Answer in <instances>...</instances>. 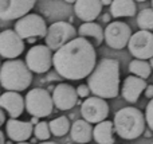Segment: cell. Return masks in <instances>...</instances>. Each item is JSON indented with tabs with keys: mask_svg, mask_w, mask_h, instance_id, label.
I'll return each mask as SVG.
<instances>
[{
	"mask_svg": "<svg viewBox=\"0 0 153 144\" xmlns=\"http://www.w3.org/2000/svg\"><path fill=\"white\" fill-rule=\"evenodd\" d=\"M97 63V53L89 40L74 38L53 54V66L61 77L70 81L86 78Z\"/></svg>",
	"mask_w": 153,
	"mask_h": 144,
	"instance_id": "obj_1",
	"label": "cell"
},
{
	"mask_svg": "<svg viewBox=\"0 0 153 144\" xmlns=\"http://www.w3.org/2000/svg\"><path fill=\"white\" fill-rule=\"evenodd\" d=\"M32 73L22 59H8L0 65V85L7 92H23L31 85Z\"/></svg>",
	"mask_w": 153,
	"mask_h": 144,
	"instance_id": "obj_4",
	"label": "cell"
},
{
	"mask_svg": "<svg viewBox=\"0 0 153 144\" xmlns=\"http://www.w3.org/2000/svg\"><path fill=\"white\" fill-rule=\"evenodd\" d=\"M74 38H76V28L71 23H67L63 20L55 22L50 27H47V31L45 35L46 46L51 51H56Z\"/></svg>",
	"mask_w": 153,
	"mask_h": 144,
	"instance_id": "obj_6",
	"label": "cell"
},
{
	"mask_svg": "<svg viewBox=\"0 0 153 144\" xmlns=\"http://www.w3.org/2000/svg\"><path fill=\"white\" fill-rule=\"evenodd\" d=\"M81 115L89 124H98L108 117L109 104L100 97H87L81 105Z\"/></svg>",
	"mask_w": 153,
	"mask_h": 144,
	"instance_id": "obj_11",
	"label": "cell"
},
{
	"mask_svg": "<svg viewBox=\"0 0 153 144\" xmlns=\"http://www.w3.org/2000/svg\"><path fill=\"white\" fill-rule=\"evenodd\" d=\"M51 100H53L54 107H56V109L70 110L78 102V96H76L74 86L69 85V84H58L54 88Z\"/></svg>",
	"mask_w": 153,
	"mask_h": 144,
	"instance_id": "obj_14",
	"label": "cell"
},
{
	"mask_svg": "<svg viewBox=\"0 0 153 144\" xmlns=\"http://www.w3.org/2000/svg\"><path fill=\"white\" fill-rule=\"evenodd\" d=\"M30 123H31L32 125H36V124L39 123V119L38 117H31V121H30Z\"/></svg>",
	"mask_w": 153,
	"mask_h": 144,
	"instance_id": "obj_31",
	"label": "cell"
},
{
	"mask_svg": "<svg viewBox=\"0 0 153 144\" xmlns=\"http://www.w3.org/2000/svg\"><path fill=\"white\" fill-rule=\"evenodd\" d=\"M7 121V116H5V112L3 109H0V128L3 127V124H5Z\"/></svg>",
	"mask_w": 153,
	"mask_h": 144,
	"instance_id": "obj_30",
	"label": "cell"
},
{
	"mask_svg": "<svg viewBox=\"0 0 153 144\" xmlns=\"http://www.w3.org/2000/svg\"><path fill=\"white\" fill-rule=\"evenodd\" d=\"M86 85L94 97L116 98L120 93V62L113 58L101 59L87 75Z\"/></svg>",
	"mask_w": 153,
	"mask_h": 144,
	"instance_id": "obj_2",
	"label": "cell"
},
{
	"mask_svg": "<svg viewBox=\"0 0 153 144\" xmlns=\"http://www.w3.org/2000/svg\"><path fill=\"white\" fill-rule=\"evenodd\" d=\"M39 144H58V143H54V142H42V143H39Z\"/></svg>",
	"mask_w": 153,
	"mask_h": 144,
	"instance_id": "obj_36",
	"label": "cell"
},
{
	"mask_svg": "<svg viewBox=\"0 0 153 144\" xmlns=\"http://www.w3.org/2000/svg\"><path fill=\"white\" fill-rule=\"evenodd\" d=\"M102 11L101 0H75L74 3V12L81 20L93 22L100 16Z\"/></svg>",
	"mask_w": 153,
	"mask_h": 144,
	"instance_id": "obj_18",
	"label": "cell"
},
{
	"mask_svg": "<svg viewBox=\"0 0 153 144\" xmlns=\"http://www.w3.org/2000/svg\"><path fill=\"white\" fill-rule=\"evenodd\" d=\"M24 63L31 73L43 74L53 66V51L46 45H35L27 51Z\"/></svg>",
	"mask_w": 153,
	"mask_h": 144,
	"instance_id": "obj_8",
	"label": "cell"
},
{
	"mask_svg": "<svg viewBox=\"0 0 153 144\" xmlns=\"http://www.w3.org/2000/svg\"><path fill=\"white\" fill-rule=\"evenodd\" d=\"M24 51V40L13 30L0 31V57L16 59Z\"/></svg>",
	"mask_w": 153,
	"mask_h": 144,
	"instance_id": "obj_12",
	"label": "cell"
},
{
	"mask_svg": "<svg viewBox=\"0 0 153 144\" xmlns=\"http://www.w3.org/2000/svg\"><path fill=\"white\" fill-rule=\"evenodd\" d=\"M129 72L132 75H136L138 78L146 80L149 78L152 73V66L149 65L148 61H141V59H133L129 63Z\"/></svg>",
	"mask_w": 153,
	"mask_h": 144,
	"instance_id": "obj_24",
	"label": "cell"
},
{
	"mask_svg": "<svg viewBox=\"0 0 153 144\" xmlns=\"http://www.w3.org/2000/svg\"><path fill=\"white\" fill-rule=\"evenodd\" d=\"M152 110H153V100L148 102L145 108V115H144V119H145V124L148 125V129L152 131L153 129V117H152Z\"/></svg>",
	"mask_w": 153,
	"mask_h": 144,
	"instance_id": "obj_27",
	"label": "cell"
},
{
	"mask_svg": "<svg viewBox=\"0 0 153 144\" xmlns=\"http://www.w3.org/2000/svg\"><path fill=\"white\" fill-rule=\"evenodd\" d=\"M32 134L35 135V139L36 140L47 142L51 136L50 129H48V123H46V121H39V123L32 128Z\"/></svg>",
	"mask_w": 153,
	"mask_h": 144,
	"instance_id": "obj_26",
	"label": "cell"
},
{
	"mask_svg": "<svg viewBox=\"0 0 153 144\" xmlns=\"http://www.w3.org/2000/svg\"><path fill=\"white\" fill-rule=\"evenodd\" d=\"M76 34H79L81 38H85L86 40H89L93 46H101L103 42V30L95 22L82 23L79 26Z\"/></svg>",
	"mask_w": 153,
	"mask_h": 144,
	"instance_id": "obj_19",
	"label": "cell"
},
{
	"mask_svg": "<svg viewBox=\"0 0 153 144\" xmlns=\"http://www.w3.org/2000/svg\"><path fill=\"white\" fill-rule=\"evenodd\" d=\"M13 31L22 38V39H28V38H45L47 26L46 20L38 13H27L18 19L15 23Z\"/></svg>",
	"mask_w": 153,
	"mask_h": 144,
	"instance_id": "obj_7",
	"label": "cell"
},
{
	"mask_svg": "<svg viewBox=\"0 0 153 144\" xmlns=\"http://www.w3.org/2000/svg\"><path fill=\"white\" fill-rule=\"evenodd\" d=\"M32 125L30 121H20L18 119H10L5 121V132L10 140L16 143L27 142L32 135Z\"/></svg>",
	"mask_w": 153,
	"mask_h": 144,
	"instance_id": "obj_15",
	"label": "cell"
},
{
	"mask_svg": "<svg viewBox=\"0 0 153 144\" xmlns=\"http://www.w3.org/2000/svg\"><path fill=\"white\" fill-rule=\"evenodd\" d=\"M24 108L32 117H47L53 113L51 94L43 88H34L24 97Z\"/></svg>",
	"mask_w": 153,
	"mask_h": 144,
	"instance_id": "obj_5",
	"label": "cell"
},
{
	"mask_svg": "<svg viewBox=\"0 0 153 144\" xmlns=\"http://www.w3.org/2000/svg\"><path fill=\"white\" fill-rule=\"evenodd\" d=\"M144 92H145L146 98H152L153 97V85H146V88Z\"/></svg>",
	"mask_w": 153,
	"mask_h": 144,
	"instance_id": "obj_29",
	"label": "cell"
},
{
	"mask_svg": "<svg viewBox=\"0 0 153 144\" xmlns=\"http://www.w3.org/2000/svg\"><path fill=\"white\" fill-rule=\"evenodd\" d=\"M0 144H5V137L1 131H0Z\"/></svg>",
	"mask_w": 153,
	"mask_h": 144,
	"instance_id": "obj_32",
	"label": "cell"
},
{
	"mask_svg": "<svg viewBox=\"0 0 153 144\" xmlns=\"http://www.w3.org/2000/svg\"><path fill=\"white\" fill-rule=\"evenodd\" d=\"M0 109L5 110L11 119H18L24 110V97L18 92L0 94Z\"/></svg>",
	"mask_w": 153,
	"mask_h": 144,
	"instance_id": "obj_16",
	"label": "cell"
},
{
	"mask_svg": "<svg viewBox=\"0 0 153 144\" xmlns=\"http://www.w3.org/2000/svg\"><path fill=\"white\" fill-rule=\"evenodd\" d=\"M93 139L97 144H114V128L113 123L109 120H103L95 124L93 128Z\"/></svg>",
	"mask_w": 153,
	"mask_h": 144,
	"instance_id": "obj_21",
	"label": "cell"
},
{
	"mask_svg": "<svg viewBox=\"0 0 153 144\" xmlns=\"http://www.w3.org/2000/svg\"><path fill=\"white\" fill-rule=\"evenodd\" d=\"M136 3L133 0H111L110 15L113 18H130L136 13Z\"/></svg>",
	"mask_w": 153,
	"mask_h": 144,
	"instance_id": "obj_22",
	"label": "cell"
},
{
	"mask_svg": "<svg viewBox=\"0 0 153 144\" xmlns=\"http://www.w3.org/2000/svg\"><path fill=\"white\" fill-rule=\"evenodd\" d=\"M0 65H1V63H0Z\"/></svg>",
	"mask_w": 153,
	"mask_h": 144,
	"instance_id": "obj_41",
	"label": "cell"
},
{
	"mask_svg": "<svg viewBox=\"0 0 153 144\" xmlns=\"http://www.w3.org/2000/svg\"><path fill=\"white\" fill-rule=\"evenodd\" d=\"M69 132L73 142L78 144H86L93 139V127L85 120H75Z\"/></svg>",
	"mask_w": 153,
	"mask_h": 144,
	"instance_id": "obj_20",
	"label": "cell"
},
{
	"mask_svg": "<svg viewBox=\"0 0 153 144\" xmlns=\"http://www.w3.org/2000/svg\"><path fill=\"white\" fill-rule=\"evenodd\" d=\"M66 3H75V0H65Z\"/></svg>",
	"mask_w": 153,
	"mask_h": 144,
	"instance_id": "obj_39",
	"label": "cell"
},
{
	"mask_svg": "<svg viewBox=\"0 0 153 144\" xmlns=\"http://www.w3.org/2000/svg\"><path fill=\"white\" fill-rule=\"evenodd\" d=\"M27 42H28V43H35V42H36V38H28V39H27Z\"/></svg>",
	"mask_w": 153,
	"mask_h": 144,
	"instance_id": "obj_34",
	"label": "cell"
},
{
	"mask_svg": "<svg viewBox=\"0 0 153 144\" xmlns=\"http://www.w3.org/2000/svg\"><path fill=\"white\" fill-rule=\"evenodd\" d=\"M146 81L143 78H138L136 75H129L124 80L121 88V94L128 102L130 104H136L140 98L141 93L145 90L146 88Z\"/></svg>",
	"mask_w": 153,
	"mask_h": 144,
	"instance_id": "obj_17",
	"label": "cell"
},
{
	"mask_svg": "<svg viewBox=\"0 0 153 144\" xmlns=\"http://www.w3.org/2000/svg\"><path fill=\"white\" fill-rule=\"evenodd\" d=\"M109 18H110L109 15H105V16H103V20H105V22H109Z\"/></svg>",
	"mask_w": 153,
	"mask_h": 144,
	"instance_id": "obj_37",
	"label": "cell"
},
{
	"mask_svg": "<svg viewBox=\"0 0 153 144\" xmlns=\"http://www.w3.org/2000/svg\"><path fill=\"white\" fill-rule=\"evenodd\" d=\"M137 24L141 30L151 31L153 28V10L151 8H144L137 15Z\"/></svg>",
	"mask_w": 153,
	"mask_h": 144,
	"instance_id": "obj_25",
	"label": "cell"
},
{
	"mask_svg": "<svg viewBox=\"0 0 153 144\" xmlns=\"http://www.w3.org/2000/svg\"><path fill=\"white\" fill-rule=\"evenodd\" d=\"M134 1V0H133ZM136 1H146V0H136Z\"/></svg>",
	"mask_w": 153,
	"mask_h": 144,
	"instance_id": "obj_40",
	"label": "cell"
},
{
	"mask_svg": "<svg viewBox=\"0 0 153 144\" xmlns=\"http://www.w3.org/2000/svg\"><path fill=\"white\" fill-rule=\"evenodd\" d=\"M16 144H31V143H28V142H20V143H16Z\"/></svg>",
	"mask_w": 153,
	"mask_h": 144,
	"instance_id": "obj_38",
	"label": "cell"
},
{
	"mask_svg": "<svg viewBox=\"0 0 153 144\" xmlns=\"http://www.w3.org/2000/svg\"><path fill=\"white\" fill-rule=\"evenodd\" d=\"M36 0H0V20H16L30 13Z\"/></svg>",
	"mask_w": 153,
	"mask_h": 144,
	"instance_id": "obj_13",
	"label": "cell"
},
{
	"mask_svg": "<svg viewBox=\"0 0 153 144\" xmlns=\"http://www.w3.org/2000/svg\"><path fill=\"white\" fill-rule=\"evenodd\" d=\"M70 120L66 116H59V117L54 119L48 123V129L50 134L56 137H62L70 131Z\"/></svg>",
	"mask_w": 153,
	"mask_h": 144,
	"instance_id": "obj_23",
	"label": "cell"
},
{
	"mask_svg": "<svg viewBox=\"0 0 153 144\" xmlns=\"http://www.w3.org/2000/svg\"><path fill=\"white\" fill-rule=\"evenodd\" d=\"M143 135H145V136H146V137H151V136H152V134H151V132H149V131L144 132V134H143Z\"/></svg>",
	"mask_w": 153,
	"mask_h": 144,
	"instance_id": "obj_35",
	"label": "cell"
},
{
	"mask_svg": "<svg viewBox=\"0 0 153 144\" xmlns=\"http://www.w3.org/2000/svg\"><path fill=\"white\" fill-rule=\"evenodd\" d=\"M126 46L134 59L149 61L153 57V34L151 31L140 30L130 35Z\"/></svg>",
	"mask_w": 153,
	"mask_h": 144,
	"instance_id": "obj_9",
	"label": "cell"
},
{
	"mask_svg": "<svg viewBox=\"0 0 153 144\" xmlns=\"http://www.w3.org/2000/svg\"><path fill=\"white\" fill-rule=\"evenodd\" d=\"M132 35V30L124 22H111L103 30V40L111 48L121 50L126 47L128 40Z\"/></svg>",
	"mask_w": 153,
	"mask_h": 144,
	"instance_id": "obj_10",
	"label": "cell"
},
{
	"mask_svg": "<svg viewBox=\"0 0 153 144\" xmlns=\"http://www.w3.org/2000/svg\"><path fill=\"white\" fill-rule=\"evenodd\" d=\"M113 128L121 139L134 140L145 132V119L140 109L134 107H126L117 110L114 115Z\"/></svg>",
	"mask_w": 153,
	"mask_h": 144,
	"instance_id": "obj_3",
	"label": "cell"
},
{
	"mask_svg": "<svg viewBox=\"0 0 153 144\" xmlns=\"http://www.w3.org/2000/svg\"><path fill=\"white\" fill-rule=\"evenodd\" d=\"M110 3H111V0H101L102 7H103V5H110Z\"/></svg>",
	"mask_w": 153,
	"mask_h": 144,
	"instance_id": "obj_33",
	"label": "cell"
},
{
	"mask_svg": "<svg viewBox=\"0 0 153 144\" xmlns=\"http://www.w3.org/2000/svg\"><path fill=\"white\" fill-rule=\"evenodd\" d=\"M75 92H76V96L82 97V98H87L89 94H90V90H89V88H87L86 84H81V85L75 89Z\"/></svg>",
	"mask_w": 153,
	"mask_h": 144,
	"instance_id": "obj_28",
	"label": "cell"
}]
</instances>
